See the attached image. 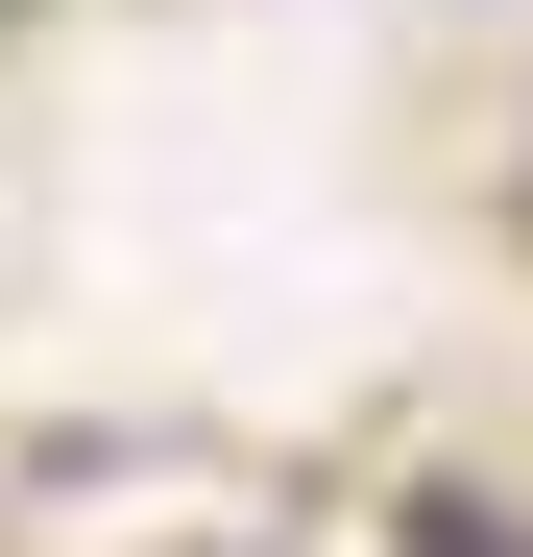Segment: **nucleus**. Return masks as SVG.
Listing matches in <instances>:
<instances>
[{
    "instance_id": "nucleus-1",
    "label": "nucleus",
    "mask_w": 533,
    "mask_h": 557,
    "mask_svg": "<svg viewBox=\"0 0 533 557\" xmlns=\"http://www.w3.org/2000/svg\"><path fill=\"white\" fill-rule=\"evenodd\" d=\"M388 557H533V533H509L485 485H388Z\"/></svg>"
}]
</instances>
